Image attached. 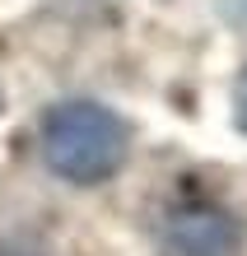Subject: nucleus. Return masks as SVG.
Segmentation results:
<instances>
[{"mask_svg":"<svg viewBox=\"0 0 247 256\" xmlns=\"http://www.w3.org/2000/svg\"><path fill=\"white\" fill-rule=\"evenodd\" d=\"M42 168L66 186H103L131 158V126L94 98H61L38 126Z\"/></svg>","mask_w":247,"mask_h":256,"instance_id":"obj_1","label":"nucleus"},{"mask_svg":"<svg viewBox=\"0 0 247 256\" xmlns=\"http://www.w3.org/2000/svg\"><path fill=\"white\" fill-rule=\"evenodd\" d=\"M233 126L247 135V66L238 70V80H233Z\"/></svg>","mask_w":247,"mask_h":256,"instance_id":"obj_3","label":"nucleus"},{"mask_svg":"<svg viewBox=\"0 0 247 256\" xmlns=\"http://www.w3.org/2000/svg\"><path fill=\"white\" fill-rule=\"evenodd\" d=\"M159 252L163 256H242V224L233 210L205 196L168 205L159 224Z\"/></svg>","mask_w":247,"mask_h":256,"instance_id":"obj_2","label":"nucleus"}]
</instances>
